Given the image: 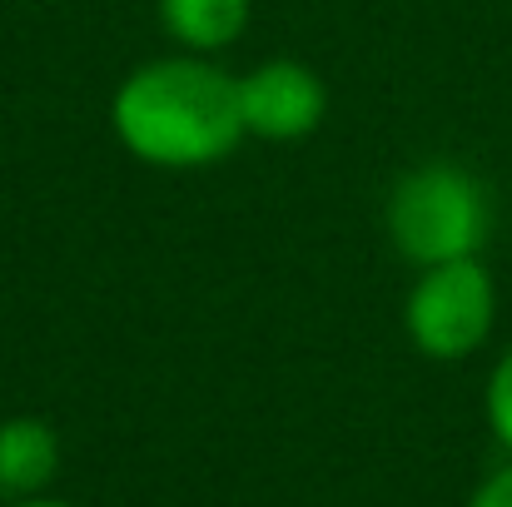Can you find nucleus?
<instances>
[{
  "label": "nucleus",
  "instance_id": "1",
  "mask_svg": "<svg viewBox=\"0 0 512 507\" xmlns=\"http://www.w3.org/2000/svg\"><path fill=\"white\" fill-rule=\"evenodd\" d=\"M115 140L155 169H209L244 140L239 75L209 55H165L125 75L110 100Z\"/></svg>",
  "mask_w": 512,
  "mask_h": 507
},
{
  "label": "nucleus",
  "instance_id": "2",
  "mask_svg": "<svg viewBox=\"0 0 512 507\" xmlns=\"http://www.w3.org/2000/svg\"><path fill=\"white\" fill-rule=\"evenodd\" d=\"M388 239L413 269L453 264V259H483L493 204L473 169L453 160L413 165L388 194Z\"/></svg>",
  "mask_w": 512,
  "mask_h": 507
},
{
  "label": "nucleus",
  "instance_id": "3",
  "mask_svg": "<svg viewBox=\"0 0 512 507\" xmlns=\"http://www.w3.org/2000/svg\"><path fill=\"white\" fill-rule=\"evenodd\" d=\"M498 319V284L483 259H453L418 269L408 299H403V329L418 353L458 363L478 353Z\"/></svg>",
  "mask_w": 512,
  "mask_h": 507
},
{
  "label": "nucleus",
  "instance_id": "4",
  "mask_svg": "<svg viewBox=\"0 0 512 507\" xmlns=\"http://www.w3.org/2000/svg\"><path fill=\"white\" fill-rule=\"evenodd\" d=\"M324 110H329V90L319 70L304 60L279 55L239 75V115H244V135L254 140H269V145L309 140L324 125Z\"/></svg>",
  "mask_w": 512,
  "mask_h": 507
},
{
  "label": "nucleus",
  "instance_id": "5",
  "mask_svg": "<svg viewBox=\"0 0 512 507\" xmlns=\"http://www.w3.org/2000/svg\"><path fill=\"white\" fill-rule=\"evenodd\" d=\"M60 473V438L45 418H5L0 423V498L5 503H30L45 498Z\"/></svg>",
  "mask_w": 512,
  "mask_h": 507
},
{
  "label": "nucleus",
  "instance_id": "6",
  "mask_svg": "<svg viewBox=\"0 0 512 507\" xmlns=\"http://www.w3.org/2000/svg\"><path fill=\"white\" fill-rule=\"evenodd\" d=\"M160 25L184 55H219L249 25V0H160Z\"/></svg>",
  "mask_w": 512,
  "mask_h": 507
},
{
  "label": "nucleus",
  "instance_id": "7",
  "mask_svg": "<svg viewBox=\"0 0 512 507\" xmlns=\"http://www.w3.org/2000/svg\"><path fill=\"white\" fill-rule=\"evenodd\" d=\"M483 408H488V428H493V438L503 443V453L512 458V343L503 348V358H498L493 373H488Z\"/></svg>",
  "mask_w": 512,
  "mask_h": 507
},
{
  "label": "nucleus",
  "instance_id": "8",
  "mask_svg": "<svg viewBox=\"0 0 512 507\" xmlns=\"http://www.w3.org/2000/svg\"><path fill=\"white\" fill-rule=\"evenodd\" d=\"M468 507H512V463L493 468V473H488V478L473 488Z\"/></svg>",
  "mask_w": 512,
  "mask_h": 507
},
{
  "label": "nucleus",
  "instance_id": "9",
  "mask_svg": "<svg viewBox=\"0 0 512 507\" xmlns=\"http://www.w3.org/2000/svg\"><path fill=\"white\" fill-rule=\"evenodd\" d=\"M10 507H75V503H60V498H50V493H45V498H30V503H10Z\"/></svg>",
  "mask_w": 512,
  "mask_h": 507
}]
</instances>
